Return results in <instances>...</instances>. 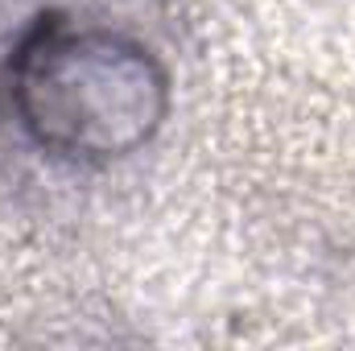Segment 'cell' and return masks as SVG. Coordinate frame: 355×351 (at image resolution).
Returning <instances> with one entry per match:
<instances>
[{"instance_id": "6da1fadb", "label": "cell", "mask_w": 355, "mask_h": 351, "mask_svg": "<svg viewBox=\"0 0 355 351\" xmlns=\"http://www.w3.org/2000/svg\"><path fill=\"white\" fill-rule=\"evenodd\" d=\"M8 95L25 132L54 157L112 162L157 132L170 83L145 46L42 17L12 50Z\"/></svg>"}]
</instances>
